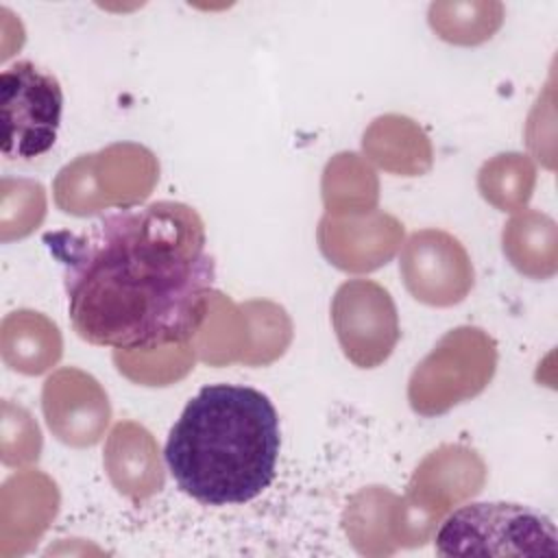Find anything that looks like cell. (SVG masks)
Wrapping results in <instances>:
<instances>
[{"mask_svg": "<svg viewBox=\"0 0 558 558\" xmlns=\"http://www.w3.org/2000/svg\"><path fill=\"white\" fill-rule=\"evenodd\" d=\"M44 242L63 270L68 316L85 342L155 349L198 331L216 262L192 207H126L81 231L46 233Z\"/></svg>", "mask_w": 558, "mask_h": 558, "instance_id": "cell-1", "label": "cell"}, {"mask_svg": "<svg viewBox=\"0 0 558 558\" xmlns=\"http://www.w3.org/2000/svg\"><path fill=\"white\" fill-rule=\"evenodd\" d=\"M440 556H556L554 521L536 508L482 501L453 510L436 530Z\"/></svg>", "mask_w": 558, "mask_h": 558, "instance_id": "cell-3", "label": "cell"}, {"mask_svg": "<svg viewBox=\"0 0 558 558\" xmlns=\"http://www.w3.org/2000/svg\"><path fill=\"white\" fill-rule=\"evenodd\" d=\"M2 155L31 161L46 155L61 126L63 89L59 78L33 61H15L0 74Z\"/></svg>", "mask_w": 558, "mask_h": 558, "instance_id": "cell-4", "label": "cell"}, {"mask_svg": "<svg viewBox=\"0 0 558 558\" xmlns=\"http://www.w3.org/2000/svg\"><path fill=\"white\" fill-rule=\"evenodd\" d=\"M331 320L344 355L360 368L381 364L399 340L395 303L388 290L371 279H351L338 288Z\"/></svg>", "mask_w": 558, "mask_h": 558, "instance_id": "cell-5", "label": "cell"}, {"mask_svg": "<svg viewBox=\"0 0 558 558\" xmlns=\"http://www.w3.org/2000/svg\"><path fill=\"white\" fill-rule=\"evenodd\" d=\"M279 414L253 386L207 384L170 427L163 460L177 486L205 506H240L277 475Z\"/></svg>", "mask_w": 558, "mask_h": 558, "instance_id": "cell-2", "label": "cell"}]
</instances>
